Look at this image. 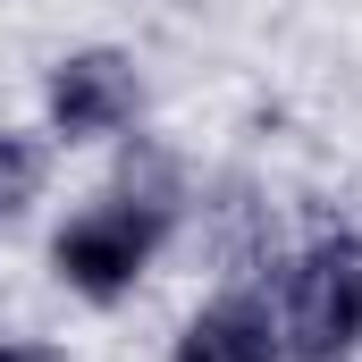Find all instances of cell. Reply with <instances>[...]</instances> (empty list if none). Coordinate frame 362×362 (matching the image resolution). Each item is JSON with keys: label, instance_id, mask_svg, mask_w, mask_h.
I'll return each mask as SVG.
<instances>
[{"label": "cell", "instance_id": "6da1fadb", "mask_svg": "<svg viewBox=\"0 0 362 362\" xmlns=\"http://www.w3.org/2000/svg\"><path fill=\"white\" fill-rule=\"evenodd\" d=\"M177 228H185L177 177H144L135 152H127V169H118L110 185L76 194V202L51 219V236H42V270H51L59 295H76L85 312H118V303H135L144 278L169 262Z\"/></svg>", "mask_w": 362, "mask_h": 362}, {"label": "cell", "instance_id": "7a4b0ae2", "mask_svg": "<svg viewBox=\"0 0 362 362\" xmlns=\"http://www.w3.org/2000/svg\"><path fill=\"white\" fill-rule=\"evenodd\" d=\"M286 362H362V219H320L262 270Z\"/></svg>", "mask_w": 362, "mask_h": 362}, {"label": "cell", "instance_id": "3957f363", "mask_svg": "<svg viewBox=\"0 0 362 362\" xmlns=\"http://www.w3.org/2000/svg\"><path fill=\"white\" fill-rule=\"evenodd\" d=\"M144 118H152V76L127 42H68L42 68L34 127L59 152H118L144 135Z\"/></svg>", "mask_w": 362, "mask_h": 362}, {"label": "cell", "instance_id": "277c9868", "mask_svg": "<svg viewBox=\"0 0 362 362\" xmlns=\"http://www.w3.org/2000/svg\"><path fill=\"white\" fill-rule=\"evenodd\" d=\"M160 362H286L270 286H262V278H219V286L177 320V337H169Z\"/></svg>", "mask_w": 362, "mask_h": 362}, {"label": "cell", "instance_id": "5b68a950", "mask_svg": "<svg viewBox=\"0 0 362 362\" xmlns=\"http://www.w3.org/2000/svg\"><path fill=\"white\" fill-rule=\"evenodd\" d=\"M51 177H59V144L25 118H0V236H17L51 202Z\"/></svg>", "mask_w": 362, "mask_h": 362}, {"label": "cell", "instance_id": "8992f818", "mask_svg": "<svg viewBox=\"0 0 362 362\" xmlns=\"http://www.w3.org/2000/svg\"><path fill=\"white\" fill-rule=\"evenodd\" d=\"M0 362H68V346H59V337H25V329H17V337H0Z\"/></svg>", "mask_w": 362, "mask_h": 362}]
</instances>
